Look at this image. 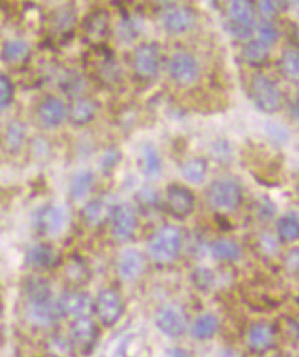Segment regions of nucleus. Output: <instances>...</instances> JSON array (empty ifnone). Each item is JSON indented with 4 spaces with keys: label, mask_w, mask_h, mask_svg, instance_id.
Returning a JSON list of instances; mask_svg holds the SVG:
<instances>
[{
    "label": "nucleus",
    "mask_w": 299,
    "mask_h": 357,
    "mask_svg": "<svg viewBox=\"0 0 299 357\" xmlns=\"http://www.w3.org/2000/svg\"><path fill=\"white\" fill-rule=\"evenodd\" d=\"M207 201L217 210L232 212L240 206L243 191L238 181L232 178H218L210 184Z\"/></svg>",
    "instance_id": "7ed1b4c3"
},
{
    "label": "nucleus",
    "mask_w": 299,
    "mask_h": 357,
    "mask_svg": "<svg viewBox=\"0 0 299 357\" xmlns=\"http://www.w3.org/2000/svg\"><path fill=\"white\" fill-rule=\"evenodd\" d=\"M93 309L95 311L97 318L104 326L112 327L123 316L124 304L122 297L115 290L102 289L94 300Z\"/></svg>",
    "instance_id": "1a4fd4ad"
},
{
    "label": "nucleus",
    "mask_w": 299,
    "mask_h": 357,
    "mask_svg": "<svg viewBox=\"0 0 299 357\" xmlns=\"http://www.w3.org/2000/svg\"><path fill=\"white\" fill-rule=\"evenodd\" d=\"M97 327L94 322L87 318L75 319L69 327V340L81 352H88L97 341Z\"/></svg>",
    "instance_id": "dca6fc26"
},
{
    "label": "nucleus",
    "mask_w": 299,
    "mask_h": 357,
    "mask_svg": "<svg viewBox=\"0 0 299 357\" xmlns=\"http://www.w3.org/2000/svg\"><path fill=\"white\" fill-rule=\"evenodd\" d=\"M68 221V214L66 210L54 203L44 205L39 207L33 216H32V223L33 227L43 235L54 236L62 232Z\"/></svg>",
    "instance_id": "423d86ee"
},
{
    "label": "nucleus",
    "mask_w": 299,
    "mask_h": 357,
    "mask_svg": "<svg viewBox=\"0 0 299 357\" xmlns=\"http://www.w3.org/2000/svg\"><path fill=\"white\" fill-rule=\"evenodd\" d=\"M166 202L173 216L184 218L193 212L196 199L189 188L180 184H170L166 190Z\"/></svg>",
    "instance_id": "ddd939ff"
},
{
    "label": "nucleus",
    "mask_w": 299,
    "mask_h": 357,
    "mask_svg": "<svg viewBox=\"0 0 299 357\" xmlns=\"http://www.w3.org/2000/svg\"><path fill=\"white\" fill-rule=\"evenodd\" d=\"M192 279H193V283L197 289L206 292V290L211 289V286L214 285L215 275L209 268H197L192 274Z\"/></svg>",
    "instance_id": "58836bf2"
},
{
    "label": "nucleus",
    "mask_w": 299,
    "mask_h": 357,
    "mask_svg": "<svg viewBox=\"0 0 299 357\" xmlns=\"http://www.w3.org/2000/svg\"><path fill=\"white\" fill-rule=\"evenodd\" d=\"M278 234L284 242L299 239V218L294 214H286L278 221Z\"/></svg>",
    "instance_id": "2f4dec72"
},
{
    "label": "nucleus",
    "mask_w": 299,
    "mask_h": 357,
    "mask_svg": "<svg viewBox=\"0 0 299 357\" xmlns=\"http://www.w3.org/2000/svg\"><path fill=\"white\" fill-rule=\"evenodd\" d=\"M119 36L123 41L128 43L135 40V37L139 34V28L135 19H133L130 15H123L120 25H119Z\"/></svg>",
    "instance_id": "c9c22d12"
},
{
    "label": "nucleus",
    "mask_w": 299,
    "mask_h": 357,
    "mask_svg": "<svg viewBox=\"0 0 299 357\" xmlns=\"http://www.w3.org/2000/svg\"><path fill=\"white\" fill-rule=\"evenodd\" d=\"M210 253L217 260L236 261L242 257V247L232 239H217L210 243Z\"/></svg>",
    "instance_id": "b1692460"
},
{
    "label": "nucleus",
    "mask_w": 299,
    "mask_h": 357,
    "mask_svg": "<svg viewBox=\"0 0 299 357\" xmlns=\"http://www.w3.org/2000/svg\"><path fill=\"white\" fill-rule=\"evenodd\" d=\"M65 116H66L65 105L61 99H58L55 96H47L39 105L37 117H39V121L46 128L58 127L64 121Z\"/></svg>",
    "instance_id": "a211bd4d"
},
{
    "label": "nucleus",
    "mask_w": 299,
    "mask_h": 357,
    "mask_svg": "<svg viewBox=\"0 0 299 357\" xmlns=\"http://www.w3.org/2000/svg\"><path fill=\"white\" fill-rule=\"evenodd\" d=\"M209 170V164L204 159H192L188 160L182 168L181 172L184 175V178H186L191 183H202L203 178H206Z\"/></svg>",
    "instance_id": "7c9ffc66"
},
{
    "label": "nucleus",
    "mask_w": 299,
    "mask_h": 357,
    "mask_svg": "<svg viewBox=\"0 0 299 357\" xmlns=\"http://www.w3.org/2000/svg\"><path fill=\"white\" fill-rule=\"evenodd\" d=\"M226 30L236 39H249L255 29L254 3L246 0H235L229 6V21Z\"/></svg>",
    "instance_id": "39448f33"
},
{
    "label": "nucleus",
    "mask_w": 299,
    "mask_h": 357,
    "mask_svg": "<svg viewBox=\"0 0 299 357\" xmlns=\"http://www.w3.org/2000/svg\"><path fill=\"white\" fill-rule=\"evenodd\" d=\"M65 275L69 282L75 285H83L87 282L90 274L87 267L84 265L83 261L77 258H72L66 265H65Z\"/></svg>",
    "instance_id": "f704fd0d"
},
{
    "label": "nucleus",
    "mask_w": 299,
    "mask_h": 357,
    "mask_svg": "<svg viewBox=\"0 0 299 357\" xmlns=\"http://www.w3.org/2000/svg\"><path fill=\"white\" fill-rule=\"evenodd\" d=\"M257 207H258V214H260V217L264 218V220H268V218L273 217V214H275V212H276V207H275L273 202H272L269 198H267V196H264V198H261V199L258 201Z\"/></svg>",
    "instance_id": "79ce46f5"
},
{
    "label": "nucleus",
    "mask_w": 299,
    "mask_h": 357,
    "mask_svg": "<svg viewBox=\"0 0 299 357\" xmlns=\"http://www.w3.org/2000/svg\"><path fill=\"white\" fill-rule=\"evenodd\" d=\"M93 183H94V174L91 170H81L76 172L69 184L70 196L76 201L83 199L90 191Z\"/></svg>",
    "instance_id": "a878e982"
},
{
    "label": "nucleus",
    "mask_w": 299,
    "mask_h": 357,
    "mask_svg": "<svg viewBox=\"0 0 299 357\" xmlns=\"http://www.w3.org/2000/svg\"><path fill=\"white\" fill-rule=\"evenodd\" d=\"M145 268L144 254L135 249H126L117 260V272L124 280H134L141 276Z\"/></svg>",
    "instance_id": "f3484780"
},
{
    "label": "nucleus",
    "mask_w": 299,
    "mask_h": 357,
    "mask_svg": "<svg viewBox=\"0 0 299 357\" xmlns=\"http://www.w3.org/2000/svg\"><path fill=\"white\" fill-rule=\"evenodd\" d=\"M133 69L142 80H152L160 69L159 47L155 43H142L133 52Z\"/></svg>",
    "instance_id": "9d476101"
},
{
    "label": "nucleus",
    "mask_w": 299,
    "mask_h": 357,
    "mask_svg": "<svg viewBox=\"0 0 299 357\" xmlns=\"http://www.w3.org/2000/svg\"><path fill=\"white\" fill-rule=\"evenodd\" d=\"M25 136H26V128H25L23 123H21L18 120L8 123L4 130V136H3V145H4L6 150L12 154L18 153L25 142Z\"/></svg>",
    "instance_id": "4be33fe9"
},
{
    "label": "nucleus",
    "mask_w": 299,
    "mask_h": 357,
    "mask_svg": "<svg viewBox=\"0 0 299 357\" xmlns=\"http://www.w3.org/2000/svg\"><path fill=\"white\" fill-rule=\"evenodd\" d=\"M290 112H291V116L294 117V120L299 123V92L294 96V99L290 105Z\"/></svg>",
    "instance_id": "09e8293b"
},
{
    "label": "nucleus",
    "mask_w": 299,
    "mask_h": 357,
    "mask_svg": "<svg viewBox=\"0 0 299 357\" xmlns=\"http://www.w3.org/2000/svg\"><path fill=\"white\" fill-rule=\"evenodd\" d=\"M97 112V103L90 98H77L69 108L68 116L70 124L76 127H83L88 124Z\"/></svg>",
    "instance_id": "aec40b11"
},
{
    "label": "nucleus",
    "mask_w": 299,
    "mask_h": 357,
    "mask_svg": "<svg viewBox=\"0 0 299 357\" xmlns=\"http://www.w3.org/2000/svg\"><path fill=\"white\" fill-rule=\"evenodd\" d=\"M258 36L262 43H265L267 45H271L278 40L279 32L273 23H271L268 21H262L258 25Z\"/></svg>",
    "instance_id": "ea45409f"
},
{
    "label": "nucleus",
    "mask_w": 299,
    "mask_h": 357,
    "mask_svg": "<svg viewBox=\"0 0 299 357\" xmlns=\"http://www.w3.org/2000/svg\"><path fill=\"white\" fill-rule=\"evenodd\" d=\"M278 4H279L278 1H261V3H260V10H261V12H262L264 15L272 17V15H275V14L278 12V10H279V6H278Z\"/></svg>",
    "instance_id": "49530a36"
},
{
    "label": "nucleus",
    "mask_w": 299,
    "mask_h": 357,
    "mask_svg": "<svg viewBox=\"0 0 299 357\" xmlns=\"http://www.w3.org/2000/svg\"><path fill=\"white\" fill-rule=\"evenodd\" d=\"M28 51H29V47L25 40L11 39V40L4 41L3 50H1V58L4 62H8V63L18 62L22 58H25Z\"/></svg>",
    "instance_id": "c85d7f7f"
},
{
    "label": "nucleus",
    "mask_w": 299,
    "mask_h": 357,
    "mask_svg": "<svg viewBox=\"0 0 299 357\" xmlns=\"http://www.w3.org/2000/svg\"><path fill=\"white\" fill-rule=\"evenodd\" d=\"M112 235L122 242L133 238L137 231L138 217L135 209L130 203H117L109 210Z\"/></svg>",
    "instance_id": "6e6552de"
},
{
    "label": "nucleus",
    "mask_w": 299,
    "mask_h": 357,
    "mask_svg": "<svg viewBox=\"0 0 299 357\" xmlns=\"http://www.w3.org/2000/svg\"><path fill=\"white\" fill-rule=\"evenodd\" d=\"M25 315L33 326L41 329L52 326L62 316L58 300L52 298L51 289L43 279L28 280L25 287Z\"/></svg>",
    "instance_id": "f257e3e1"
},
{
    "label": "nucleus",
    "mask_w": 299,
    "mask_h": 357,
    "mask_svg": "<svg viewBox=\"0 0 299 357\" xmlns=\"http://www.w3.org/2000/svg\"><path fill=\"white\" fill-rule=\"evenodd\" d=\"M220 329V322L217 316L213 314H203L200 315L192 325L191 333L195 340L199 341H206L213 338Z\"/></svg>",
    "instance_id": "5701e85b"
},
{
    "label": "nucleus",
    "mask_w": 299,
    "mask_h": 357,
    "mask_svg": "<svg viewBox=\"0 0 299 357\" xmlns=\"http://www.w3.org/2000/svg\"><path fill=\"white\" fill-rule=\"evenodd\" d=\"M168 73L178 84L188 85L197 80L200 66L193 55L188 52H177L168 61Z\"/></svg>",
    "instance_id": "9b49d317"
},
{
    "label": "nucleus",
    "mask_w": 299,
    "mask_h": 357,
    "mask_svg": "<svg viewBox=\"0 0 299 357\" xmlns=\"http://www.w3.org/2000/svg\"><path fill=\"white\" fill-rule=\"evenodd\" d=\"M55 261V252L47 243L32 245L25 253V263L32 268H47Z\"/></svg>",
    "instance_id": "412c9836"
},
{
    "label": "nucleus",
    "mask_w": 299,
    "mask_h": 357,
    "mask_svg": "<svg viewBox=\"0 0 299 357\" xmlns=\"http://www.w3.org/2000/svg\"><path fill=\"white\" fill-rule=\"evenodd\" d=\"M122 160V153L119 149L116 147H109L104 152V154L101 156V161H99V165H101V170L105 175L110 174L120 163Z\"/></svg>",
    "instance_id": "e433bc0d"
},
{
    "label": "nucleus",
    "mask_w": 299,
    "mask_h": 357,
    "mask_svg": "<svg viewBox=\"0 0 299 357\" xmlns=\"http://www.w3.org/2000/svg\"><path fill=\"white\" fill-rule=\"evenodd\" d=\"M137 201L144 210H153L155 207H157L159 195L153 188L144 187L137 192Z\"/></svg>",
    "instance_id": "4c0bfd02"
},
{
    "label": "nucleus",
    "mask_w": 299,
    "mask_h": 357,
    "mask_svg": "<svg viewBox=\"0 0 299 357\" xmlns=\"http://www.w3.org/2000/svg\"><path fill=\"white\" fill-rule=\"evenodd\" d=\"M280 68L286 77L291 80H299V50L287 48L280 59Z\"/></svg>",
    "instance_id": "473e14b6"
},
{
    "label": "nucleus",
    "mask_w": 299,
    "mask_h": 357,
    "mask_svg": "<svg viewBox=\"0 0 299 357\" xmlns=\"http://www.w3.org/2000/svg\"><path fill=\"white\" fill-rule=\"evenodd\" d=\"M213 154L215 159H218V161H225L226 159H229V154H231L229 145L225 141L215 142L213 146Z\"/></svg>",
    "instance_id": "37998d69"
},
{
    "label": "nucleus",
    "mask_w": 299,
    "mask_h": 357,
    "mask_svg": "<svg viewBox=\"0 0 299 357\" xmlns=\"http://www.w3.org/2000/svg\"><path fill=\"white\" fill-rule=\"evenodd\" d=\"M286 268L291 272H298L299 271V247L293 249L289 256L286 257Z\"/></svg>",
    "instance_id": "a18cd8bd"
},
{
    "label": "nucleus",
    "mask_w": 299,
    "mask_h": 357,
    "mask_svg": "<svg viewBox=\"0 0 299 357\" xmlns=\"http://www.w3.org/2000/svg\"><path fill=\"white\" fill-rule=\"evenodd\" d=\"M12 96H14L12 81L10 80L8 76L1 74L0 76V105H1V109H4L6 106L10 105V102L12 101Z\"/></svg>",
    "instance_id": "a19ab883"
},
{
    "label": "nucleus",
    "mask_w": 299,
    "mask_h": 357,
    "mask_svg": "<svg viewBox=\"0 0 299 357\" xmlns=\"http://www.w3.org/2000/svg\"><path fill=\"white\" fill-rule=\"evenodd\" d=\"M51 28L58 32L62 33V36H68L70 28L75 25L76 22V12L75 8L70 6H62L58 10H55L51 15Z\"/></svg>",
    "instance_id": "393cba45"
},
{
    "label": "nucleus",
    "mask_w": 299,
    "mask_h": 357,
    "mask_svg": "<svg viewBox=\"0 0 299 357\" xmlns=\"http://www.w3.org/2000/svg\"><path fill=\"white\" fill-rule=\"evenodd\" d=\"M109 26H110L109 12L99 8L88 12L81 22L84 37L95 47L104 45V40L109 34Z\"/></svg>",
    "instance_id": "f8f14e48"
},
{
    "label": "nucleus",
    "mask_w": 299,
    "mask_h": 357,
    "mask_svg": "<svg viewBox=\"0 0 299 357\" xmlns=\"http://www.w3.org/2000/svg\"><path fill=\"white\" fill-rule=\"evenodd\" d=\"M242 55L246 62H249L251 65H261V63L267 62V59L269 57V45L262 43L260 39L251 40L243 47Z\"/></svg>",
    "instance_id": "bb28decb"
},
{
    "label": "nucleus",
    "mask_w": 299,
    "mask_h": 357,
    "mask_svg": "<svg viewBox=\"0 0 299 357\" xmlns=\"http://www.w3.org/2000/svg\"><path fill=\"white\" fill-rule=\"evenodd\" d=\"M58 85L61 88V91H64L66 95L72 96V95L80 94V91L84 87V83H83L81 76L76 70L66 69L59 74Z\"/></svg>",
    "instance_id": "c756f323"
},
{
    "label": "nucleus",
    "mask_w": 299,
    "mask_h": 357,
    "mask_svg": "<svg viewBox=\"0 0 299 357\" xmlns=\"http://www.w3.org/2000/svg\"><path fill=\"white\" fill-rule=\"evenodd\" d=\"M262 249L268 253H276L278 252V242L272 235H265L262 238Z\"/></svg>",
    "instance_id": "de8ad7c7"
},
{
    "label": "nucleus",
    "mask_w": 299,
    "mask_h": 357,
    "mask_svg": "<svg viewBox=\"0 0 299 357\" xmlns=\"http://www.w3.org/2000/svg\"><path fill=\"white\" fill-rule=\"evenodd\" d=\"M58 307L62 316L79 319L87 316L90 309L94 308V301L84 292L70 290L58 298Z\"/></svg>",
    "instance_id": "4468645a"
},
{
    "label": "nucleus",
    "mask_w": 299,
    "mask_h": 357,
    "mask_svg": "<svg viewBox=\"0 0 299 357\" xmlns=\"http://www.w3.org/2000/svg\"><path fill=\"white\" fill-rule=\"evenodd\" d=\"M182 234L174 225H163L153 232L148 242L149 256L157 263L175 260L182 249Z\"/></svg>",
    "instance_id": "f03ea898"
},
{
    "label": "nucleus",
    "mask_w": 299,
    "mask_h": 357,
    "mask_svg": "<svg viewBox=\"0 0 299 357\" xmlns=\"http://www.w3.org/2000/svg\"><path fill=\"white\" fill-rule=\"evenodd\" d=\"M250 92L255 106L268 114H273L282 108V92L278 84L264 74L253 77Z\"/></svg>",
    "instance_id": "20e7f679"
},
{
    "label": "nucleus",
    "mask_w": 299,
    "mask_h": 357,
    "mask_svg": "<svg viewBox=\"0 0 299 357\" xmlns=\"http://www.w3.org/2000/svg\"><path fill=\"white\" fill-rule=\"evenodd\" d=\"M196 23V14L189 7H173L162 17L163 28L171 34H181L191 30Z\"/></svg>",
    "instance_id": "2eb2a0df"
},
{
    "label": "nucleus",
    "mask_w": 299,
    "mask_h": 357,
    "mask_svg": "<svg viewBox=\"0 0 299 357\" xmlns=\"http://www.w3.org/2000/svg\"><path fill=\"white\" fill-rule=\"evenodd\" d=\"M275 340V333L272 327L267 323L254 325L247 334V345L255 354L267 352Z\"/></svg>",
    "instance_id": "6ab92c4d"
},
{
    "label": "nucleus",
    "mask_w": 299,
    "mask_h": 357,
    "mask_svg": "<svg viewBox=\"0 0 299 357\" xmlns=\"http://www.w3.org/2000/svg\"><path fill=\"white\" fill-rule=\"evenodd\" d=\"M215 357H243L239 352L233 351V349H229V348H225V349H221Z\"/></svg>",
    "instance_id": "3c124183"
},
{
    "label": "nucleus",
    "mask_w": 299,
    "mask_h": 357,
    "mask_svg": "<svg viewBox=\"0 0 299 357\" xmlns=\"http://www.w3.org/2000/svg\"><path fill=\"white\" fill-rule=\"evenodd\" d=\"M166 357H192V355H191L188 351H185V349L174 348V349H170V351L166 354Z\"/></svg>",
    "instance_id": "8fccbe9b"
},
{
    "label": "nucleus",
    "mask_w": 299,
    "mask_h": 357,
    "mask_svg": "<svg viewBox=\"0 0 299 357\" xmlns=\"http://www.w3.org/2000/svg\"><path fill=\"white\" fill-rule=\"evenodd\" d=\"M81 216L86 220V223L91 225H98L104 221L106 217V207L102 201L94 199L87 202L81 209Z\"/></svg>",
    "instance_id": "72a5a7b5"
},
{
    "label": "nucleus",
    "mask_w": 299,
    "mask_h": 357,
    "mask_svg": "<svg viewBox=\"0 0 299 357\" xmlns=\"http://www.w3.org/2000/svg\"><path fill=\"white\" fill-rule=\"evenodd\" d=\"M268 132H269V136H271L273 141L280 142V143L286 142V141H287V136H289L287 131H286L283 127L276 125V124H269Z\"/></svg>",
    "instance_id": "c03bdc74"
},
{
    "label": "nucleus",
    "mask_w": 299,
    "mask_h": 357,
    "mask_svg": "<svg viewBox=\"0 0 299 357\" xmlns=\"http://www.w3.org/2000/svg\"><path fill=\"white\" fill-rule=\"evenodd\" d=\"M155 325L164 336L170 338H178L186 332L188 318L181 307L175 304H168L160 307L156 311Z\"/></svg>",
    "instance_id": "0eeeda50"
},
{
    "label": "nucleus",
    "mask_w": 299,
    "mask_h": 357,
    "mask_svg": "<svg viewBox=\"0 0 299 357\" xmlns=\"http://www.w3.org/2000/svg\"><path fill=\"white\" fill-rule=\"evenodd\" d=\"M162 160L156 147L151 143H145L142 147V172L148 178H155L160 174Z\"/></svg>",
    "instance_id": "cd10ccee"
}]
</instances>
